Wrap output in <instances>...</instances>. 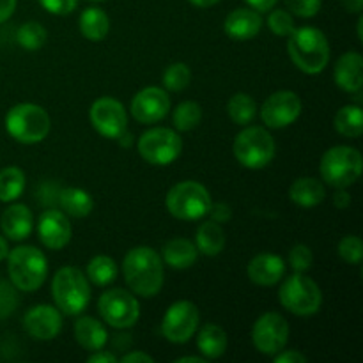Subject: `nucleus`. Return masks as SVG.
<instances>
[{
	"label": "nucleus",
	"instance_id": "1",
	"mask_svg": "<svg viewBox=\"0 0 363 363\" xmlns=\"http://www.w3.org/2000/svg\"><path fill=\"white\" fill-rule=\"evenodd\" d=\"M123 273L137 296L151 298L163 287V259L151 247H135L126 254Z\"/></svg>",
	"mask_w": 363,
	"mask_h": 363
},
{
	"label": "nucleus",
	"instance_id": "2",
	"mask_svg": "<svg viewBox=\"0 0 363 363\" xmlns=\"http://www.w3.org/2000/svg\"><path fill=\"white\" fill-rule=\"evenodd\" d=\"M287 53L294 66L307 74L321 73L330 62L328 39L315 27L294 28L287 35Z\"/></svg>",
	"mask_w": 363,
	"mask_h": 363
},
{
	"label": "nucleus",
	"instance_id": "3",
	"mask_svg": "<svg viewBox=\"0 0 363 363\" xmlns=\"http://www.w3.org/2000/svg\"><path fill=\"white\" fill-rule=\"evenodd\" d=\"M7 272L16 289L32 293L45 284L48 277V261L41 250L23 245L7 254Z\"/></svg>",
	"mask_w": 363,
	"mask_h": 363
},
{
	"label": "nucleus",
	"instance_id": "4",
	"mask_svg": "<svg viewBox=\"0 0 363 363\" xmlns=\"http://www.w3.org/2000/svg\"><path fill=\"white\" fill-rule=\"evenodd\" d=\"M52 296L59 311L66 315H78L91 301L89 279L74 266H66L52 280Z\"/></svg>",
	"mask_w": 363,
	"mask_h": 363
},
{
	"label": "nucleus",
	"instance_id": "5",
	"mask_svg": "<svg viewBox=\"0 0 363 363\" xmlns=\"http://www.w3.org/2000/svg\"><path fill=\"white\" fill-rule=\"evenodd\" d=\"M50 116L34 103H18L7 112L6 130L20 144H38L50 133Z\"/></svg>",
	"mask_w": 363,
	"mask_h": 363
},
{
	"label": "nucleus",
	"instance_id": "6",
	"mask_svg": "<svg viewBox=\"0 0 363 363\" xmlns=\"http://www.w3.org/2000/svg\"><path fill=\"white\" fill-rule=\"evenodd\" d=\"M363 160L358 149L350 145H335L323 155L319 172L326 184L333 188H347L362 176Z\"/></svg>",
	"mask_w": 363,
	"mask_h": 363
},
{
	"label": "nucleus",
	"instance_id": "7",
	"mask_svg": "<svg viewBox=\"0 0 363 363\" xmlns=\"http://www.w3.org/2000/svg\"><path fill=\"white\" fill-rule=\"evenodd\" d=\"M165 204L174 218L191 222V220L204 218L213 202L204 184L197 183V181H183L170 188Z\"/></svg>",
	"mask_w": 363,
	"mask_h": 363
},
{
	"label": "nucleus",
	"instance_id": "8",
	"mask_svg": "<svg viewBox=\"0 0 363 363\" xmlns=\"http://www.w3.org/2000/svg\"><path fill=\"white\" fill-rule=\"evenodd\" d=\"M233 151L238 162L247 169H264L275 158V140L264 128L250 126L238 135Z\"/></svg>",
	"mask_w": 363,
	"mask_h": 363
},
{
	"label": "nucleus",
	"instance_id": "9",
	"mask_svg": "<svg viewBox=\"0 0 363 363\" xmlns=\"http://www.w3.org/2000/svg\"><path fill=\"white\" fill-rule=\"evenodd\" d=\"M280 303L294 315H312L321 308L323 293L318 284L303 273H294L280 287Z\"/></svg>",
	"mask_w": 363,
	"mask_h": 363
},
{
	"label": "nucleus",
	"instance_id": "10",
	"mask_svg": "<svg viewBox=\"0 0 363 363\" xmlns=\"http://www.w3.org/2000/svg\"><path fill=\"white\" fill-rule=\"evenodd\" d=\"M138 152L151 165H169L179 158L183 140L170 128H151L138 138Z\"/></svg>",
	"mask_w": 363,
	"mask_h": 363
},
{
	"label": "nucleus",
	"instance_id": "11",
	"mask_svg": "<svg viewBox=\"0 0 363 363\" xmlns=\"http://www.w3.org/2000/svg\"><path fill=\"white\" fill-rule=\"evenodd\" d=\"M98 311L103 321L117 330L131 328L140 318V305L137 298L124 289H110L101 294Z\"/></svg>",
	"mask_w": 363,
	"mask_h": 363
},
{
	"label": "nucleus",
	"instance_id": "12",
	"mask_svg": "<svg viewBox=\"0 0 363 363\" xmlns=\"http://www.w3.org/2000/svg\"><path fill=\"white\" fill-rule=\"evenodd\" d=\"M252 340H254V346L259 353L275 357L286 347L287 340H289V325H287L286 318L277 314V312L262 314L254 323Z\"/></svg>",
	"mask_w": 363,
	"mask_h": 363
},
{
	"label": "nucleus",
	"instance_id": "13",
	"mask_svg": "<svg viewBox=\"0 0 363 363\" xmlns=\"http://www.w3.org/2000/svg\"><path fill=\"white\" fill-rule=\"evenodd\" d=\"M199 308L188 300L176 301L163 315L162 332L172 344H184L195 335L199 328Z\"/></svg>",
	"mask_w": 363,
	"mask_h": 363
},
{
	"label": "nucleus",
	"instance_id": "14",
	"mask_svg": "<svg viewBox=\"0 0 363 363\" xmlns=\"http://www.w3.org/2000/svg\"><path fill=\"white\" fill-rule=\"evenodd\" d=\"M92 128L105 138H117L128 130V116L123 103L113 98L96 99L89 110Z\"/></svg>",
	"mask_w": 363,
	"mask_h": 363
},
{
	"label": "nucleus",
	"instance_id": "15",
	"mask_svg": "<svg viewBox=\"0 0 363 363\" xmlns=\"http://www.w3.org/2000/svg\"><path fill=\"white\" fill-rule=\"evenodd\" d=\"M301 113V99L293 91H279L273 92L264 101L261 108V117L264 124L273 130H280L300 117Z\"/></svg>",
	"mask_w": 363,
	"mask_h": 363
},
{
	"label": "nucleus",
	"instance_id": "16",
	"mask_svg": "<svg viewBox=\"0 0 363 363\" xmlns=\"http://www.w3.org/2000/svg\"><path fill=\"white\" fill-rule=\"evenodd\" d=\"M130 110L140 124L160 123L169 113L170 98L163 89L145 87L133 96Z\"/></svg>",
	"mask_w": 363,
	"mask_h": 363
},
{
	"label": "nucleus",
	"instance_id": "17",
	"mask_svg": "<svg viewBox=\"0 0 363 363\" xmlns=\"http://www.w3.org/2000/svg\"><path fill=\"white\" fill-rule=\"evenodd\" d=\"M23 328L32 339L52 340L62 330V314L52 305H35L25 314Z\"/></svg>",
	"mask_w": 363,
	"mask_h": 363
},
{
	"label": "nucleus",
	"instance_id": "18",
	"mask_svg": "<svg viewBox=\"0 0 363 363\" xmlns=\"http://www.w3.org/2000/svg\"><path fill=\"white\" fill-rule=\"evenodd\" d=\"M41 243L50 250H62L71 240V223L59 209H46L38 222Z\"/></svg>",
	"mask_w": 363,
	"mask_h": 363
},
{
	"label": "nucleus",
	"instance_id": "19",
	"mask_svg": "<svg viewBox=\"0 0 363 363\" xmlns=\"http://www.w3.org/2000/svg\"><path fill=\"white\" fill-rule=\"evenodd\" d=\"M223 28H225V34L230 39L248 41V39H254L261 32L262 18L259 11L250 9V7H240V9L233 11L225 18Z\"/></svg>",
	"mask_w": 363,
	"mask_h": 363
},
{
	"label": "nucleus",
	"instance_id": "20",
	"mask_svg": "<svg viewBox=\"0 0 363 363\" xmlns=\"http://www.w3.org/2000/svg\"><path fill=\"white\" fill-rule=\"evenodd\" d=\"M248 279L257 286H275L286 273V262L275 254H259L248 262Z\"/></svg>",
	"mask_w": 363,
	"mask_h": 363
},
{
	"label": "nucleus",
	"instance_id": "21",
	"mask_svg": "<svg viewBox=\"0 0 363 363\" xmlns=\"http://www.w3.org/2000/svg\"><path fill=\"white\" fill-rule=\"evenodd\" d=\"M0 227H2V233L7 240L23 241L25 238L30 236L32 229H34V216H32V211L27 206H9V208L2 213Z\"/></svg>",
	"mask_w": 363,
	"mask_h": 363
},
{
	"label": "nucleus",
	"instance_id": "22",
	"mask_svg": "<svg viewBox=\"0 0 363 363\" xmlns=\"http://www.w3.org/2000/svg\"><path fill=\"white\" fill-rule=\"evenodd\" d=\"M335 84L346 92H360L363 85V57L358 52H347L337 60L333 71Z\"/></svg>",
	"mask_w": 363,
	"mask_h": 363
},
{
	"label": "nucleus",
	"instance_id": "23",
	"mask_svg": "<svg viewBox=\"0 0 363 363\" xmlns=\"http://www.w3.org/2000/svg\"><path fill=\"white\" fill-rule=\"evenodd\" d=\"M74 339L84 350L94 353V351L103 350L106 346L108 332L98 319L85 315V318H80L74 323Z\"/></svg>",
	"mask_w": 363,
	"mask_h": 363
},
{
	"label": "nucleus",
	"instance_id": "24",
	"mask_svg": "<svg viewBox=\"0 0 363 363\" xmlns=\"http://www.w3.org/2000/svg\"><path fill=\"white\" fill-rule=\"evenodd\" d=\"M199 250L194 241L184 240V238H174L163 245L162 259L165 264L174 269H186L197 262Z\"/></svg>",
	"mask_w": 363,
	"mask_h": 363
},
{
	"label": "nucleus",
	"instance_id": "25",
	"mask_svg": "<svg viewBox=\"0 0 363 363\" xmlns=\"http://www.w3.org/2000/svg\"><path fill=\"white\" fill-rule=\"evenodd\" d=\"M326 197L323 183L314 177H300L289 188V199L300 208H315Z\"/></svg>",
	"mask_w": 363,
	"mask_h": 363
},
{
	"label": "nucleus",
	"instance_id": "26",
	"mask_svg": "<svg viewBox=\"0 0 363 363\" xmlns=\"http://www.w3.org/2000/svg\"><path fill=\"white\" fill-rule=\"evenodd\" d=\"M197 347L206 360H216L227 350V333L218 325H204L199 332Z\"/></svg>",
	"mask_w": 363,
	"mask_h": 363
},
{
	"label": "nucleus",
	"instance_id": "27",
	"mask_svg": "<svg viewBox=\"0 0 363 363\" xmlns=\"http://www.w3.org/2000/svg\"><path fill=\"white\" fill-rule=\"evenodd\" d=\"M80 32L89 41H103L110 30V18L99 7H87L80 14Z\"/></svg>",
	"mask_w": 363,
	"mask_h": 363
},
{
	"label": "nucleus",
	"instance_id": "28",
	"mask_svg": "<svg viewBox=\"0 0 363 363\" xmlns=\"http://www.w3.org/2000/svg\"><path fill=\"white\" fill-rule=\"evenodd\" d=\"M195 247L201 254L215 257L225 247V233H223L222 225L213 220L204 222L197 230V238H195Z\"/></svg>",
	"mask_w": 363,
	"mask_h": 363
},
{
	"label": "nucleus",
	"instance_id": "29",
	"mask_svg": "<svg viewBox=\"0 0 363 363\" xmlns=\"http://www.w3.org/2000/svg\"><path fill=\"white\" fill-rule=\"evenodd\" d=\"M59 204L64 213L74 216V218H84V216L91 215V211L94 209V201H92L91 195L82 188L74 186L60 191Z\"/></svg>",
	"mask_w": 363,
	"mask_h": 363
},
{
	"label": "nucleus",
	"instance_id": "30",
	"mask_svg": "<svg viewBox=\"0 0 363 363\" xmlns=\"http://www.w3.org/2000/svg\"><path fill=\"white\" fill-rule=\"evenodd\" d=\"M333 126L342 137L358 138L363 133V112L360 105H346L335 113Z\"/></svg>",
	"mask_w": 363,
	"mask_h": 363
},
{
	"label": "nucleus",
	"instance_id": "31",
	"mask_svg": "<svg viewBox=\"0 0 363 363\" xmlns=\"http://www.w3.org/2000/svg\"><path fill=\"white\" fill-rule=\"evenodd\" d=\"M119 275V268L117 262L108 255H96L89 261L87 264V279L91 280L94 286L105 287L110 286L113 280Z\"/></svg>",
	"mask_w": 363,
	"mask_h": 363
},
{
	"label": "nucleus",
	"instance_id": "32",
	"mask_svg": "<svg viewBox=\"0 0 363 363\" xmlns=\"http://www.w3.org/2000/svg\"><path fill=\"white\" fill-rule=\"evenodd\" d=\"M25 174L18 167H7L0 172V201L13 202L23 194Z\"/></svg>",
	"mask_w": 363,
	"mask_h": 363
},
{
	"label": "nucleus",
	"instance_id": "33",
	"mask_svg": "<svg viewBox=\"0 0 363 363\" xmlns=\"http://www.w3.org/2000/svg\"><path fill=\"white\" fill-rule=\"evenodd\" d=\"M227 112H229V117L233 123L240 124V126H247V124H250L254 121L255 113H257V105H255V101L248 94L238 92V94H234L229 99Z\"/></svg>",
	"mask_w": 363,
	"mask_h": 363
},
{
	"label": "nucleus",
	"instance_id": "34",
	"mask_svg": "<svg viewBox=\"0 0 363 363\" xmlns=\"http://www.w3.org/2000/svg\"><path fill=\"white\" fill-rule=\"evenodd\" d=\"M174 126L179 131H191L201 124L202 121V108L195 101H183L174 110Z\"/></svg>",
	"mask_w": 363,
	"mask_h": 363
},
{
	"label": "nucleus",
	"instance_id": "35",
	"mask_svg": "<svg viewBox=\"0 0 363 363\" xmlns=\"http://www.w3.org/2000/svg\"><path fill=\"white\" fill-rule=\"evenodd\" d=\"M46 38H48L46 28L41 23H38V21H27V23H23L18 28L16 34V41L20 43L21 48L28 50V52H35V50L43 48Z\"/></svg>",
	"mask_w": 363,
	"mask_h": 363
},
{
	"label": "nucleus",
	"instance_id": "36",
	"mask_svg": "<svg viewBox=\"0 0 363 363\" xmlns=\"http://www.w3.org/2000/svg\"><path fill=\"white\" fill-rule=\"evenodd\" d=\"M191 71L184 62H174L163 71V85L172 92H179L190 85Z\"/></svg>",
	"mask_w": 363,
	"mask_h": 363
},
{
	"label": "nucleus",
	"instance_id": "37",
	"mask_svg": "<svg viewBox=\"0 0 363 363\" xmlns=\"http://www.w3.org/2000/svg\"><path fill=\"white\" fill-rule=\"evenodd\" d=\"M268 27L273 34L280 35V38H287L294 32V20L293 14L287 13L286 9H275L268 16Z\"/></svg>",
	"mask_w": 363,
	"mask_h": 363
},
{
	"label": "nucleus",
	"instance_id": "38",
	"mask_svg": "<svg viewBox=\"0 0 363 363\" xmlns=\"http://www.w3.org/2000/svg\"><path fill=\"white\" fill-rule=\"evenodd\" d=\"M339 255L350 264H360L363 257V243L358 236H346L339 243Z\"/></svg>",
	"mask_w": 363,
	"mask_h": 363
},
{
	"label": "nucleus",
	"instance_id": "39",
	"mask_svg": "<svg viewBox=\"0 0 363 363\" xmlns=\"http://www.w3.org/2000/svg\"><path fill=\"white\" fill-rule=\"evenodd\" d=\"M312 261H314V255H312V250L307 245H296V247L291 248L289 264L293 266V269L296 273L307 272L312 266Z\"/></svg>",
	"mask_w": 363,
	"mask_h": 363
},
{
	"label": "nucleus",
	"instance_id": "40",
	"mask_svg": "<svg viewBox=\"0 0 363 363\" xmlns=\"http://www.w3.org/2000/svg\"><path fill=\"white\" fill-rule=\"evenodd\" d=\"M323 0H286V6L291 13L300 18H312L321 9Z\"/></svg>",
	"mask_w": 363,
	"mask_h": 363
},
{
	"label": "nucleus",
	"instance_id": "41",
	"mask_svg": "<svg viewBox=\"0 0 363 363\" xmlns=\"http://www.w3.org/2000/svg\"><path fill=\"white\" fill-rule=\"evenodd\" d=\"M18 305V296L16 291L9 286V284L2 282L0 280V319L7 318L9 314H13L14 308Z\"/></svg>",
	"mask_w": 363,
	"mask_h": 363
},
{
	"label": "nucleus",
	"instance_id": "42",
	"mask_svg": "<svg viewBox=\"0 0 363 363\" xmlns=\"http://www.w3.org/2000/svg\"><path fill=\"white\" fill-rule=\"evenodd\" d=\"M43 7L48 13L57 14V16H66L71 14L78 6V0H39Z\"/></svg>",
	"mask_w": 363,
	"mask_h": 363
},
{
	"label": "nucleus",
	"instance_id": "43",
	"mask_svg": "<svg viewBox=\"0 0 363 363\" xmlns=\"http://www.w3.org/2000/svg\"><path fill=\"white\" fill-rule=\"evenodd\" d=\"M208 215L211 216L213 222L227 223L233 218V209H230V206L225 204V202H216V204H211Z\"/></svg>",
	"mask_w": 363,
	"mask_h": 363
},
{
	"label": "nucleus",
	"instance_id": "44",
	"mask_svg": "<svg viewBox=\"0 0 363 363\" xmlns=\"http://www.w3.org/2000/svg\"><path fill=\"white\" fill-rule=\"evenodd\" d=\"M275 363H307V357L298 351H280L275 354Z\"/></svg>",
	"mask_w": 363,
	"mask_h": 363
},
{
	"label": "nucleus",
	"instance_id": "45",
	"mask_svg": "<svg viewBox=\"0 0 363 363\" xmlns=\"http://www.w3.org/2000/svg\"><path fill=\"white\" fill-rule=\"evenodd\" d=\"M87 362L89 363H117L119 360H117L116 354L108 353V351L99 350V351H94V353H92L91 357H89Z\"/></svg>",
	"mask_w": 363,
	"mask_h": 363
},
{
	"label": "nucleus",
	"instance_id": "46",
	"mask_svg": "<svg viewBox=\"0 0 363 363\" xmlns=\"http://www.w3.org/2000/svg\"><path fill=\"white\" fill-rule=\"evenodd\" d=\"M16 9V0H0V23L9 20Z\"/></svg>",
	"mask_w": 363,
	"mask_h": 363
},
{
	"label": "nucleus",
	"instance_id": "47",
	"mask_svg": "<svg viewBox=\"0 0 363 363\" xmlns=\"http://www.w3.org/2000/svg\"><path fill=\"white\" fill-rule=\"evenodd\" d=\"M337 190L339 191H335V195H333V204H335V208H339V209L350 208L351 195L347 194L344 188H337Z\"/></svg>",
	"mask_w": 363,
	"mask_h": 363
},
{
	"label": "nucleus",
	"instance_id": "48",
	"mask_svg": "<svg viewBox=\"0 0 363 363\" xmlns=\"http://www.w3.org/2000/svg\"><path fill=\"white\" fill-rule=\"evenodd\" d=\"M252 9L259 11V13H266V11H272L277 6L279 0H245Z\"/></svg>",
	"mask_w": 363,
	"mask_h": 363
},
{
	"label": "nucleus",
	"instance_id": "49",
	"mask_svg": "<svg viewBox=\"0 0 363 363\" xmlns=\"http://www.w3.org/2000/svg\"><path fill=\"white\" fill-rule=\"evenodd\" d=\"M123 362L126 363H152L155 362V358L151 357V354H145V353H140V351H133V353H128L126 357H123Z\"/></svg>",
	"mask_w": 363,
	"mask_h": 363
},
{
	"label": "nucleus",
	"instance_id": "50",
	"mask_svg": "<svg viewBox=\"0 0 363 363\" xmlns=\"http://www.w3.org/2000/svg\"><path fill=\"white\" fill-rule=\"evenodd\" d=\"M340 2H342V6L346 7V11H350V13H362L363 0H340Z\"/></svg>",
	"mask_w": 363,
	"mask_h": 363
},
{
	"label": "nucleus",
	"instance_id": "51",
	"mask_svg": "<svg viewBox=\"0 0 363 363\" xmlns=\"http://www.w3.org/2000/svg\"><path fill=\"white\" fill-rule=\"evenodd\" d=\"M7 254H9V247H7V241H6V238L0 236V262H2L4 259H7Z\"/></svg>",
	"mask_w": 363,
	"mask_h": 363
},
{
	"label": "nucleus",
	"instance_id": "52",
	"mask_svg": "<svg viewBox=\"0 0 363 363\" xmlns=\"http://www.w3.org/2000/svg\"><path fill=\"white\" fill-rule=\"evenodd\" d=\"M204 362H206L204 357H183L176 360V363H204Z\"/></svg>",
	"mask_w": 363,
	"mask_h": 363
},
{
	"label": "nucleus",
	"instance_id": "53",
	"mask_svg": "<svg viewBox=\"0 0 363 363\" xmlns=\"http://www.w3.org/2000/svg\"><path fill=\"white\" fill-rule=\"evenodd\" d=\"M188 2H191L197 7H211L215 6V4H218L220 0H188Z\"/></svg>",
	"mask_w": 363,
	"mask_h": 363
},
{
	"label": "nucleus",
	"instance_id": "54",
	"mask_svg": "<svg viewBox=\"0 0 363 363\" xmlns=\"http://www.w3.org/2000/svg\"><path fill=\"white\" fill-rule=\"evenodd\" d=\"M362 25H363V18L360 16V18H358V39H360V41H363V34H362Z\"/></svg>",
	"mask_w": 363,
	"mask_h": 363
},
{
	"label": "nucleus",
	"instance_id": "55",
	"mask_svg": "<svg viewBox=\"0 0 363 363\" xmlns=\"http://www.w3.org/2000/svg\"><path fill=\"white\" fill-rule=\"evenodd\" d=\"M92 2H103V0H92Z\"/></svg>",
	"mask_w": 363,
	"mask_h": 363
}]
</instances>
